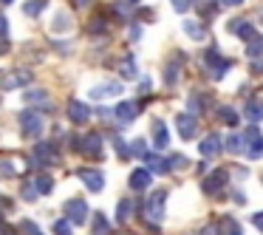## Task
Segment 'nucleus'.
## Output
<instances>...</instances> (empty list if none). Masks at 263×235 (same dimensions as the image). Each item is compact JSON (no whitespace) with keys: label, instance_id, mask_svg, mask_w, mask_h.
<instances>
[{"label":"nucleus","instance_id":"nucleus-22","mask_svg":"<svg viewBox=\"0 0 263 235\" xmlns=\"http://www.w3.org/2000/svg\"><path fill=\"white\" fill-rule=\"evenodd\" d=\"M223 144H227V150L232 156H240V153L246 156V142H243V136H240V133H232V136H229Z\"/></svg>","mask_w":263,"mask_h":235},{"label":"nucleus","instance_id":"nucleus-35","mask_svg":"<svg viewBox=\"0 0 263 235\" xmlns=\"http://www.w3.org/2000/svg\"><path fill=\"white\" fill-rule=\"evenodd\" d=\"M195 235H221V221H210V224H204V227H201Z\"/></svg>","mask_w":263,"mask_h":235},{"label":"nucleus","instance_id":"nucleus-7","mask_svg":"<svg viewBox=\"0 0 263 235\" xmlns=\"http://www.w3.org/2000/svg\"><path fill=\"white\" fill-rule=\"evenodd\" d=\"M227 182H229V176H227V170H212L210 176L201 182V190H204L206 195H218L223 187H227Z\"/></svg>","mask_w":263,"mask_h":235},{"label":"nucleus","instance_id":"nucleus-28","mask_svg":"<svg viewBox=\"0 0 263 235\" xmlns=\"http://www.w3.org/2000/svg\"><path fill=\"white\" fill-rule=\"evenodd\" d=\"M246 57L249 60H257V57H263V37H255V40L246 46Z\"/></svg>","mask_w":263,"mask_h":235},{"label":"nucleus","instance_id":"nucleus-11","mask_svg":"<svg viewBox=\"0 0 263 235\" xmlns=\"http://www.w3.org/2000/svg\"><path fill=\"white\" fill-rule=\"evenodd\" d=\"M54 150H57V148H54L51 142H40V144L34 148V161H37V165H43V167L57 165V161H60V156L54 153Z\"/></svg>","mask_w":263,"mask_h":235},{"label":"nucleus","instance_id":"nucleus-30","mask_svg":"<svg viewBox=\"0 0 263 235\" xmlns=\"http://www.w3.org/2000/svg\"><path fill=\"white\" fill-rule=\"evenodd\" d=\"M51 229H54V235H74V229H71V221H68V218H57Z\"/></svg>","mask_w":263,"mask_h":235},{"label":"nucleus","instance_id":"nucleus-26","mask_svg":"<svg viewBox=\"0 0 263 235\" xmlns=\"http://www.w3.org/2000/svg\"><path fill=\"white\" fill-rule=\"evenodd\" d=\"M178 74H181V63H170V65L164 68V82L173 88V85L178 82Z\"/></svg>","mask_w":263,"mask_h":235},{"label":"nucleus","instance_id":"nucleus-14","mask_svg":"<svg viewBox=\"0 0 263 235\" xmlns=\"http://www.w3.org/2000/svg\"><path fill=\"white\" fill-rule=\"evenodd\" d=\"M31 80H34V74H31V71H12V74L3 80V88H6V91H14V88L31 85Z\"/></svg>","mask_w":263,"mask_h":235},{"label":"nucleus","instance_id":"nucleus-43","mask_svg":"<svg viewBox=\"0 0 263 235\" xmlns=\"http://www.w3.org/2000/svg\"><path fill=\"white\" fill-rule=\"evenodd\" d=\"M37 99H46V91H29L26 94V102H37Z\"/></svg>","mask_w":263,"mask_h":235},{"label":"nucleus","instance_id":"nucleus-17","mask_svg":"<svg viewBox=\"0 0 263 235\" xmlns=\"http://www.w3.org/2000/svg\"><path fill=\"white\" fill-rule=\"evenodd\" d=\"M229 31H235L240 40H246V46H249V43L257 37V34H255V26L246 23V20H232V23H229Z\"/></svg>","mask_w":263,"mask_h":235},{"label":"nucleus","instance_id":"nucleus-46","mask_svg":"<svg viewBox=\"0 0 263 235\" xmlns=\"http://www.w3.org/2000/svg\"><path fill=\"white\" fill-rule=\"evenodd\" d=\"M252 71H255V74H263V57L252 60Z\"/></svg>","mask_w":263,"mask_h":235},{"label":"nucleus","instance_id":"nucleus-8","mask_svg":"<svg viewBox=\"0 0 263 235\" xmlns=\"http://www.w3.org/2000/svg\"><path fill=\"white\" fill-rule=\"evenodd\" d=\"M77 176H80V182L85 184L91 193H99V190L105 187V176L99 170H93V167H80V170H77Z\"/></svg>","mask_w":263,"mask_h":235},{"label":"nucleus","instance_id":"nucleus-48","mask_svg":"<svg viewBox=\"0 0 263 235\" xmlns=\"http://www.w3.org/2000/svg\"><path fill=\"white\" fill-rule=\"evenodd\" d=\"M0 235H14V227H6V224H0Z\"/></svg>","mask_w":263,"mask_h":235},{"label":"nucleus","instance_id":"nucleus-40","mask_svg":"<svg viewBox=\"0 0 263 235\" xmlns=\"http://www.w3.org/2000/svg\"><path fill=\"white\" fill-rule=\"evenodd\" d=\"M114 14H119V20H127V14H130V9H127L125 3H114Z\"/></svg>","mask_w":263,"mask_h":235},{"label":"nucleus","instance_id":"nucleus-10","mask_svg":"<svg viewBox=\"0 0 263 235\" xmlns=\"http://www.w3.org/2000/svg\"><path fill=\"white\" fill-rule=\"evenodd\" d=\"M221 150H223L221 133H210V136H204V139H201V144H198V153L204 156V159H215Z\"/></svg>","mask_w":263,"mask_h":235},{"label":"nucleus","instance_id":"nucleus-38","mask_svg":"<svg viewBox=\"0 0 263 235\" xmlns=\"http://www.w3.org/2000/svg\"><path fill=\"white\" fill-rule=\"evenodd\" d=\"M23 198H26V201H37V198H40V193H37V187H34L31 182L23 184Z\"/></svg>","mask_w":263,"mask_h":235},{"label":"nucleus","instance_id":"nucleus-21","mask_svg":"<svg viewBox=\"0 0 263 235\" xmlns=\"http://www.w3.org/2000/svg\"><path fill=\"white\" fill-rule=\"evenodd\" d=\"M243 116L252 122V125H257V122L263 119V102H257V99H252V102H246V108H243Z\"/></svg>","mask_w":263,"mask_h":235},{"label":"nucleus","instance_id":"nucleus-44","mask_svg":"<svg viewBox=\"0 0 263 235\" xmlns=\"http://www.w3.org/2000/svg\"><path fill=\"white\" fill-rule=\"evenodd\" d=\"M6 34H9V23H6V17L0 14V40H6Z\"/></svg>","mask_w":263,"mask_h":235},{"label":"nucleus","instance_id":"nucleus-33","mask_svg":"<svg viewBox=\"0 0 263 235\" xmlns=\"http://www.w3.org/2000/svg\"><path fill=\"white\" fill-rule=\"evenodd\" d=\"M167 165H170V170H184V167L190 165V159H187V156H181V153H173L170 159H167Z\"/></svg>","mask_w":263,"mask_h":235},{"label":"nucleus","instance_id":"nucleus-20","mask_svg":"<svg viewBox=\"0 0 263 235\" xmlns=\"http://www.w3.org/2000/svg\"><path fill=\"white\" fill-rule=\"evenodd\" d=\"M167 142H170V136H167L164 122H161V119H153V144H156L159 150H164Z\"/></svg>","mask_w":263,"mask_h":235},{"label":"nucleus","instance_id":"nucleus-1","mask_svg":"<svg viewBox=\"0 0 263 235\" xmlns=\"http://www.w3.org/2000/svg\"><path fill=\"white\" fill-rule=\"evenodd\" d=\"M164 204H167V190H153V193L144 198V221L147 227L159 229L164 221Z\"/></svg>","mask_w":263,"mask_h":235},{"label":"nucleus","instance_id":"nucleus-45","mask_svg":"<svg viewBox=\"0 0 263 235\" xmlns=\"http://www.w3.org/2000/svg\"><path fill=\"white\" fill-rule=\"evenodd\" d=\"M139 91H142V94L153 91V80H150V77H144V80H142V85H139Z\"/></svg>","mask_w":263,"mask_h":235},{"label":"nucleus","instance_id":"nucleus-5","mask_svg":"<svg viewBox=\"0 0 263 235\" xmlns=\"http://www.w3.org/2000/svg\"><path fill=\"white\" fill-rule=\"evenodd\" d=\"M63 212H65V218H68L74 227H82V224L88 221V204L82 198H68L63 204Z\"/></svg>","mask_w":263,"mask_h":235},{"label":"nucleus","instance_id":"nucleus-29","mask_svg":"<svg viewBox=\"0 0 263 235\" xmlns=\"http://www.w3.org/2000/svg\"><path fill=\"white\" fill-rule=\"evenodd\" d=\"M14 176H17V167H14V161L0 159V178L6 182V178H14Z\"/></svg>","mask_w":263,"mask_h":235},{"label":"nucleus","instance_id":"nucleus-54","mask_svg":"<svg viewBox=\"0 0 263 235\" xmlns=\"http://www.w3.org/2000/svg\"><path fill=\"white\" fill-rule=\"evenodd\" d=\"M130 3H142V0H130Z\"/></svg>","mask_w":263,"mask_h":235},{"label":"nucleus","instance_id":"nucleus-27","mask_svg":"<svg viewBox=\"0 0 263 235\" xmlns=\"http://www.w3.org/2000/svg\"><path fill=\"white\" fill-rule=\"evenodd\" d=\"M218 119H221L223 125H238V114H235L229 105H221V108H218Z\"/></svg>","mask_w":263,"mask_h":235},{"label":"nucleus","instance_id":"nucleus-34","mask_svg":"<svg viewBox=\"0 0 263 235\" xmlns=\"http://www.w3.org/2000/svg\"><path fill=\"white\" fill-rule=\"evenodd\" d=\"M43 9H46V0H29V3L23 6V12L29 14V17H34V14H40Z\"/></svg>","mask_w":263,"mask_h":235},{"label":"nucleus","instance_id":"nucleus-19","mask_svg":"<svg viewBox=\"0 0 263 235\" xmlns=\"http://www.w3.org/2000/svg\"><path fill=\"white\" fill-rule=\"evenodd\" d=\"M184 31H187L193 40H210V31L204 23H195V20H184Z\"/></svg>","mask_w":263,"mask_h":235},{"label":"nucleus","instance_id":"nucleus-24","mask_svg":"<svg viewBox=\"0 0 263 235\" xmlns=\"http://www.w3.org/2000/svg\"><path fill=\"white\" fill-rule=\"evenodd\" d=\"M110 232V221L105 218V212H97L93 215V235H108Z\"/></svg>","mask_w":263,"mask_h":235},{"label":"nucleus","instance_id":"nucleus-53","mask_svg":"<svg viewBox=\"0 0 263 235\" xmlns=\"http://www.w3.org/2000/svg\"><path fill=\"white\" fill-rule=\"evenodd\" d=\"M0 3H3V6H9V3H14V0H0Z\"/></svg>","mask_w":263,"mask_h":235},{"label":"nucleus","instance_id":"nucleus-18","mask_svg":"<svg viewBox=\"0 0 263 235\" xmlns=\"http://www.w3.org/2000/svg\"><path fill=\"white\" fill-rule=\"evenodd\" d=\"M144 161H147V170L153 173V176H164V173L170 170V165H167L164 159H159V153H147Z\"/></svg>","mask_w":263,"mask_h":235},{"label":"nucleus","instance_id":"nucleus-12","mask_svg":"<svg viewBox=\"0 0 263 235\" xmlns=\"http://www.w3.org/2000/svg\"><path fill=\"white\" fill-rule=\"evenodd\" d=\"M91 114L93 111L88 108L85 102H80V99H71L68 102V119L74 122V125H85V122L91 119Z\"/></svg>","mask_w":263,"mask_h":235},{"label":"nucleus","instance_id":"nucleus-36","mask_svg":"<svg viewBox=\"0 0 263 235\" xmlns=\"http://www.w3.org/2000/svg\"><path fill=\"white\" fill-rule=\"evenodd\" d=\"M51 29H54V31H68V29H71V20H68V14H57V20L51 23Z\"/></svg>","mask_w":263,"mask_h":235},{"label":"nucleus","instance_id":"nucleus-23","mask_svg":"<svg viewBox=\"0 0 263 235\" xmlns=\"http://www.w3.org/2000/svg\"><path fill=\"white\" fill-rule=\"evenodd\" d=\"M133 218V201L130 198H122L119 207H116V221L119 224H127Z\"/></svg>","mask_w":263,"mask_h":235},{"label":"nucleus","instance_id":"nucleus-32","mask_svg":"<svg viewBox=\"0 0 263 235\" xmlns=\"http://www.w3.org/2000/svg\"><path fill=\"white\" fill-rule=\"evenodd\" d=\"M201 105H204V97H201V94H190V99H187V108H190V114H201V111H204V108H201Z\"/></svg>","mask_w":263,"mask_h":235},{"label":"nucleus","instance_id":"nucleus-50","mask_svg":"<svg viewBox=\"0 0 263 235\" xmlns=\"http://www.w3.org/2000/svg\"><path fill=\"white\" fill-rule=\"evenodd\" d=\"M130 37H133V40H139V37H142V29H139V26H133V29H130Z\"/></svg>","mask_w":263,"mask_h":235},{"label":"nucleus","instance_id":"nucleus-52","mask_svg":"<svg viewBox=\"0 0 263 235\" xmlns=\"http://www.w3.org/2000/svg\"><path fill=\"white\" fill-rule=\"evenodd\" d=\"M77 6H88V3H91V0H74Z\"/></svg>","mask_w":263,"mask_h":235},{"label":"nucleus","instance_id":"nucleus-39","mask_svg":"<svg viewBox=\"0 0 263 235\" xmlns=\"http://www.w3.org/2000/svg\"><path fill=\"white\" fill-rule=\"evenodd\" d=\"M144 150H147V144H144V139H136V142H130V156H147Z\"/></svg>","mask_w":263,"mask_h":235},{"label":"nucleus","instance_id":"nucleus-47","mask_svg":"<svg viewBox=\"0 0 263 235\" xmlns=\"http://www.w3.org/2000/svg\"><path fill=\"white\" fill-rule=\"evenodd\" d=\"M252 221H255V227L263 232V212H255V215H252Z\"/></svg>","mask_w":263,"mask_h":235},{"label":"nucleus","instance_id":"nucleus-4","mask_svg":"<svg viewBox=\"0 0 263 235\" xmlns=\"http://www.w3.org/2000/svg\"><path fill=\"white\" fill-rule=\"evenodd\" d=\"M240 136H243V142H246V159H252V161L260 159L263 156V133L257 131V125H249Z\"/></svg>","mask_w":263,"mask_h":235},{"label":"nucleus","instance_id":"nucleus-37","mask_svg":"<svg viewBox=\"0 0 263 235\" xmlns=\"http://www.w3.org/2000/svg\"><path fill=\"white\" fill-rule=\"evenodd\" d=\"M122 77H127V80H133V77H136V63H133V57H127L125 60V65H122Z\"/></svg>","mask_w":263,"mask_h":235},{"label":"nucleus","instance_id":"nucleus-15","mask_svg":"<svg viewBox=\"0 0 263 235\" xmlns=\"http://www.w3.org/2000/svg\"><path fill=\"white\" fill-rule=\"evenodd\" d=\"M139 114H142V108H139V102H119V105L114 108V116H116L119 122H133Z\"/></svg>","mask_w":263,"mask_h":235},{"label":"nucleus","instance_id":"nucleus-2","mask_svg":"<svg viewBox=\"0 0 263 235\" xmlns=\"http://www.w3.org/2000/svg\"><path fill=\"white\" fill-rule=\"evenodd\" d=\"M77 150H80L82 156H88V159H102V136H99L97 131H88L82 133L80 139H77Z\"/></svg>","mask_w":263,"mask_h":235},{"label":"nucleus","instance_id":"nucleus-41","mask_svg":"<svg viewBox=\"0 0 263 235\" xmlns=\"http://www.w3.org/2000/svg\"><path fill=\"white\" fill-rule=\"evenodd\" d=\"M23 232L26 235H40V227L34 221H23Z\"/></svg>","mask_w":263,"mask_h":235},{"label":"nucleus","instance_id":"nucleus-31","mask_svg":"<svg viewBox=\"0 0 263 235\" xmlns=\"http://www.w3.org/2000/svg\"><path fill=\"white\" fill-rule=\"evenodd\" d=\"M221 227L227 229V235H243V227L235 218H221Z\"/></svg>","mask_w":263,"mask_h":235},{"label":"nucleus","instance_id":"nucleus-51","mask_svg":"<svg viewBox=\"0 0 263 235\" xmlns=\"http://www.w3.org/2000/svg\"><path fill=\"white\" fill-rule=\"evenodd\" d=\"M223 6H240V3H243V0H221Z\"/></svg>","mask_w":263,"mask_h":235},{"label":"nucleus","instance_id":"nucleus-16","mask_svg":"<svg viewBox=\"0 0 263 235\" xmlns=\"http://www.w3.org/2000/svg\"><path fill=\"white\" fill-rule=\"evenodd\" d=\"M125 91V85L119 82H105V85H93L91 88V99H108V97H119Z\"/></svg>","mask_w":263,"mask_h":235},{"label":"nucleus","instance_id":"nucleus-3","mask_svg":"<svg viewBox=\"0 0 263 235\" xmlns=\"http://www.w3.org/2000/svg\"><path fill=\"white\" fill-rule=\"evenodd\" d=\"M17 122H20V131H23L26 139H40L43 136V119H40L37 111H20Z\"/></svg>","mask_w":263,"mask_h":235},{"label":"nucleus","instance_id":"nucleus-9","mask_svg":"<svg viewBox=\"0 0 263 235\" xmlns=\"http://www.w3.org/2000/svg\"><path fill=\"white\" fill-rule=\"evenodd\" d=\"M176 128H178V136L187 139V142L198 136V119H195L193 114H178L176 116Z\"/></svg>","mask_w":263,"mask_h":235},{"label":"nucleus","instance_id":"nucleus-42","mask_svg":"<svg viewBox=\"0 0 263 235\" xmlns=\"http://www.w3.org/2000/svg\"><path fill=\"white\" fill-rule=\"evenodd\" d=\"M173 9H176L178 14H184L190 9V0H173Z\"/></svg>","mask_w":263,"mask_h":235},{"label":"nucleus","instance_id":"nucleus-6","mask_svg":"<svg viewBox=\"0 0 263 235\" xmlns=\"http://www.w3.org/2000/svg\"><path fill=\"white\" fill-rule=\"evenodd\" d=\"M204 65H206V71H210L212 80H221V77L229 71V60H223L221 54H218V48H210V51H206Z\"/></svg>","mask_w":263,"mask_h":235},{"label":"nucleus","instance_id":"nucleus-49","mask_svg":"<svg viewBox=\"0 0 263 235\" xmlns=\"http://www.w3.org/2000/svg\"><path fill=\"white\" fill-rule=\"evenodd\" d=\"M235 204H246V193H240V190H238V193H235Z\"/></svg>","mask_w":263,"mask_h":235},{"label":"nucleus","instance_id":"nucleus-25","mask_svg":"<svg viewBox=\"0 0 263 235\" xmlns=\"http://www.w3.org/2000/svg\"><path fill=\"white\" fill-rule=\"evenodd\" d=\"M31 184L37 187V193H40V195H48V193H51V187H54L51 176H34V178H31Z\"/></svg>","mask_w":263,"mask_h":235},{"label":"nucleus","instance_id":"nucleus-13","mask_svg":"<svg viewBox=\"0 0 263 235\" xmlns=\"http://www.w3.org/2000/svg\"><path fill=\"white\" fill-rule=\"evenodd\" d=\"M150 182H153V173L147 170V167H136V170L130 173V178H127V184H130V190H147Z\"/></svg>","mask_w":263,"mask_h":235}]
</instances>
